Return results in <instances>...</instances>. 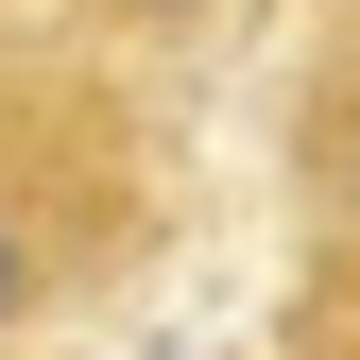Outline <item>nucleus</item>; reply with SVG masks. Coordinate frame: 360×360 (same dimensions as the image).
I'll list each match as a JSON object with an SVG mask.
<instances>
[{
    "label": "nucleus",
    "instance_id": "nucleus-1",
    "mask_svg": "<svg viewBox=\"0 0 360 360\" xmlns=\"http://www.w3.org/2000/svg\"><path fill=\"white\" fill-rule=\"evenodd\" d=\"M155 86L172 69L86 52V34H52V18L0 0V360L69 343L189 223V120Z\"/></svg>",
    "mask_w": 360,
    "mask_h": 360
},
{
    "label": "nucleus",
    "instance_id": "nucleus-5",
    "mask_svg": "<svg viewBox=\"0 0 360 360\" xmlns=\"http://www.w3.org/2000/svg\"><path fill=\"white\" fill-rule=\"evenodd\" d=\"M18 360H69V343H18Z\"/></svg>",
    "mask_w": 360,
    "mask_h": 360
},
{
    "label": "nucleus",
    "instance_id": "nucleus-2",
    "mask_svg": "<svg viewBox=\"0 0 360 360\" xmlns=\"http://www.w3.org/2000/svg\"><path fill=\"white\" fill-rule=\"evenodd\" d=\"M292 240H309L326 326H360V18H326L292 69Z\"/></svg>",
    "mask_w": 360,
    "mask_h": 360
},
{
    "label": "nucleus",
    "instance_id": "nucleus-3",
    "mask_svg": "<svg viewBox=\"0 0 360 360\" xmlns=\"http://www.w3.org/2000/svg\"><path fill=\"white\" fill-rule=\"evenodd\" d=\"M18 18L86 34V52H138V69H189L206 34H223V0H18Z\"/></svg>",
    "mask_w": 360,
    "mask_h": 360
},
{
    "label": "nucleus",
    "instance_id": "nucleus-4",
    "mask_svg": "<svg viewBox=\"0 0 360 360\" xmlns=\"http://www.w3.org/2000/svg\"><path fill=\"white\" fill-rule=\"evenodd\" d=\"M309 18H360V0H309Z\"/></svg>",
    "mask_w": 360,
    "mask_h": 360
}]
</instances>
